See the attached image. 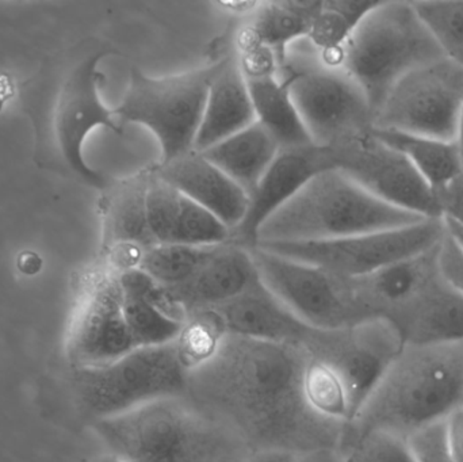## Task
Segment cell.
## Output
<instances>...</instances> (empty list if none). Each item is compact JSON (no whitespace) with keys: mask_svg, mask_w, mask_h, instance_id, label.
Listing matches in <instances>:
<instances>
[{"mask_svg":"<svg viewBox=\"0 0 463 462\" xmlns=\"http://www.w3.org/2000/svg\"><path fill=\"white\" fill-rule=\"evenodd\" d=\"M434 423L408 437L407 442L418 462H456L449 444L448 422Z\"/></svg>","mask_w":463,"mask_h":462,"instance_id":"d590c367","label":"cell"},{"mask_svg":"<svg viewBox=\"0 0 463 462\" xmlns=\"http://www.w3.org/2000/svg\"><path fill=\"white\" fill-rule=\"evenodd\" d=\"M404 346L393 323L369 319L337 330L317 328L302 349L310 360L326 363L340 377L353 420Z\"/></svg>","mask_w":463,"mask_h":462,"instance_id":"7c38bea8","label":"cell"},{"mask_svg":"<svg viewBox=\"0 0 463 462\" xmlns=\"http://www.w3.org/2000/svg\"><path fill=\"white\" fill-rule=\"evenodd\" d=\"M255 121V111L239 56L222 57L217 61L216 73L209 86L195 138V151H205Z\"/></svg>","mask_w":463,"mask_h":462,"instance_id":"cb8c5ba5","label":"cell"},{"mask_svg":"<svg viewBox=\"0 0 463 462\" xmlns=\"http://www.w3.org/2000/svg\"><path fill=\"white\" fill-rule=\"evenodd\" d=\"M307 363L302 347L227 335L211 361L187 373L184 396L252 453L339 450L345 423L320 417L307 403Z\"/></svg>","mask_w":463,"mask_h":462,"instance_id":"6da1fadb","label":"cell"},{"mask_svg":"<svg viewBox=\"0 0 463 462\" xmlns=\"http://www.w3.org/2000/svg\"><path fill=\"white\" fill-rule=\"evenodd\" d=\"M109 452L127 462H248L252 450L186 396L162 399L92 423Z\"/></svg>","mask_w":463,"mask_h":462,"instance_id":"277c9868","label":"cell"},{"mask_svg":"<svg viewBox=\"0 0 463 462\" xmlns=\"http://www.w3.org/2000/svg\"><path fill=\"white\" fill-rule=\"evenodd\" d=\"M148 227L157 244L213 246L231 241V231L203 206L149 167L146 194Z\"/></svg>","mask_w":463,"mask_h":462,"instance_id":"ac0fdd59","label":"cell"},{"mask_svg":"<svg viewBox=\"0 0 463 462\" xmlns=\"http://www.w3.org/2000/svg\"><path fill=\"white\" fill-rule=\"evenodd\" d=\"M294 456L282 452H256L248 462H291Z\"/></svg>","mask_w":463,"mask_h":462,"instance_id":"b9f144b4","label":"cell"},{"mask_svg":"<svg viewBox=\"0 0 463 462\" xmlns=\"http://www.w3.org/2000/svg\"><path fill=\"white\" fill-rule=\"evenodd\" d=\"M149 168L109 184L100 200L102 252L111 270L137 269L141 258L156 246L146 219V184Z\"/></svg>","mask_w":463,"mask_h":462,"instance_id":"e0dca14e","label":"cell"},{"mask_svg":"<svg viewBox=\"0 0 463 462\" xmlns=\"http://www.w3.org/2000/svg\"><path fill=\"white\" fill-rule=\"evenodd\" d=\"M239 60L256 122L280 148L313 144L294 105L288 80L279 75L274 57L260 49H247L240 51Z\"/></svg>","mask_w":463,"mask_h":462,"instance_id":"d6986e66","label":"cell"},{"mask_svg":"<svg viewBox=\"0 0 463 462\" xmlns=\"http://www.w3.org/2000/svg\"><path fill=\"white\" fill-rule=\"evenodd\" d=\"M118 279L125 320L135 347L160 346L175 341L184 322L168 316L149 303L135 288L125 284L119 276Z\"/></svg>","mask_w":463,"mask_h":462,"instance_id":"4dcf8cb0","label":"cell"},{"mask_svg":"<svg viewBox=\"0 0 463 462\" xmlns=\"http://www.w3.org/2000/svg\"><path fill=\"white\" fill-rule=\"evenodd\" d=\"M412 5L443 54L463 65V0H418Z\"/></svg>","mask_w":463,"mask_h":462,"instance_id":"836d02e7","label":"cell"},{"mask_svg":"<svg viewBox=\"0 0 463 462\" xmlns=\"http://www.w3.org/2000/svg\"><path fill=\"white\" fill-rule=\"evenodd\" d=\"M106 54L84 48L52 54L19 86V103L34 133L35 165L102 192L108 179L87 165L83 144L97 127L124 132L114 108H106L98 92V64Z\"/></svg>","mask_w":463,"mask_h":462,"instance_id":"7a4b0ae2","label":"cell"},{"mask_svg":"<svg viewBox=\"0 0 463 462\" xmlns=\"http://www.w3.org/2000/svg\"><path fill=\"white\" fill-rule=\"evenodd\" d=\"M258 278L250 250L227 241L192 277L168 292L184 315L216 308L241 295Z\"/></svg>","mask_w":463,"mask_h":462,"instance_id":"603a6c76","label":"cell"},{"mask_svg":"<svg viewBox=\"0 0 463 462\" xmlns=\"http://www.w3.org/2000/svg\"><path fill=\"white\" fill-rule=\"evenodd\" d=\"M225 336L224 325L212 309L187 316L181 333L174 341L187 373L211 361Z\"/></svg>","mask_w":463,"mask_h":462,"instance_id":"1f68e13d","label":"cell"},{"mask_svg":"<svg viewBox=\"0 0 463 462\" xmlns=\"http://www.w3.org/2000/svg\"><path fill=\"white\" fill-rule=\"evenodd\" d=\"M377 3L373 0H318L307 40L315 46L321 61L337 67L348 38Z\"/></svg>","mask_w":463,"mask_h":462,"instance_id":"f1b7e54d","label":"cell"},{"mask_svg":"<svg viewBox=\"0 0 463 462\" xmlns=\"http://www.w3.org/2000/svg\"><path fill=\"white\" fill-rule=\"evenodd\" d=\"M219 246L156 244L143 255L137 269L171 289L192 278L211 259Z\"/></svg>","mask_w":463,"mask_h":462,"instance_id":"f546056e","label":"cell"},{"mask_svg":"<svg viewBox=\"0 0 463 462\" xmlns=\"http://www.w3.org/2000/svg\"><path fill=\"white\" fill-rule=\"evenodd\" d=\"M318 0L259 3L239 38L240 51L260 49L274 57L279 75L288 61V48L307 40Z\"/></svg>","mask_w":463,"mask_h":462,"instance_id":"d4e9b609","label":"cell"},{"mask_svg":"<svg viewBox=\"0 0 463 462\" xmlns=\"http://www.w3.org/2000/svg\"><path fill=\"white\" fill-rule=\"evenodd\" d=\"M222 320L227 335L271 344L304 346L317 328L294 315L258 278L233 300L212 309Z\"/></svg>","mask_w":463,"mask_h":462,"instance_id":"ffe728a7","label":"cell"},{"mask_svg":"<svg viewBox=\"0 0 463 462\" xmlns=\"http://www.w3.org/2000/svg\"><path fill=\"white\" fill-rule=\"evenodd\" d=\"M342 456L345 462H418L407 439L383 431L367 434Z\"/></svg>","mask_w":463,"mask_h":462,"instance_id":"e575fe53","label":"cell"},{"mask_svg":"<svg viewBox=\"0 0 463 462\" xmlns=\"http://www.w3.org/2000/svg\"><path fill=\"white\" fill-rule=\"evenodd\" d=\"M216 70L217 61L155 78L133 68L127 92L114 113L122 127L141 125L155 136L160 146L159 163L184 156L195 151V138Z\"/></svg>","mask_w":463,"mask_h":462,"instance_id":"52a82bcc","label":"cell"},{"mask_svg":"<svg viewBox=\"0 0 463 462\" xmlns=\"http://www.w3.org/2000/svg\"><path fill=\"white\" fill-rule=\"evenodd\" d=\"M291 462H345V458L337 449H318L294 456Z\"/></svg>","mask_w":463,"mask_h":462,"instance_id":"ab89813d","label":"cell"},{"mask_svg":"<svg viewBox=\"0 0 463 462\" xmlns=\"http://www.w3.org/2000/svg\"><path fill=\"white\" fill-rule=\"evenodd\" d=\"M16 266H18V270L21 273L26 274V276H34L43 268V259L35 252L24 251L19 254Z\"/></svg>","mask_w":463,"mask_h":462,"instance_id":"60d3db41","label":"cell"},{"mask_svg":"<svg viewBox=\"0 0 463 462\" xmlns=\"http://www.w3.org/2000/svg\"><path fill=\"white\" fill-rule=\"evenodd\" d=\"M155 168L165 182L213 214L231 233L244 219L248 195L201 152L157 163Z\"/></svg>","mask_w":463,"mask_h":462,"instance_id":"7402d4cb","label":"cell"},{"mask_svg":"<svg viewBox=\"0 0 463 462\" xmlns=\"http://www.w3.org/2000/svg\"><path fill=\"white\" fill-rule=\"evenodd\" d=\"M279 149L277 140L255 121L201 154L250 197Z\"/></svg>","mask_w":463,"mask_h":462,"instance_id":"4316f807","label":"cell"},{"mask_svg":"<svg viewBox=\"0 0 463 462\" xmlns=\"http://www.w3.org/2000/svg\"><path fill=\"white\" fill-rule=\"evenodd\" d=\"M437 263L442 278L463 296V252L448 233L438 246Z\"/></svg>","mask_w":463,"mask_h":462,"instance_id":"8d00e7d4","label":"cell"},{"mask_svg":"<svg viewBox=\"0 0 463 462\" xmlns=\"http://www.w3.org/2000/svg\"><path fill=\"white\" fill-rule=\"evenodd\" d=\"M334 152L336 168L381 200L426 219H439L434 190L402 152L378 140L373 129Z\"/></svg>","mask_w":463,"mask_h":462,"instance_id":"5bb4252c","label":"cell"},{"mask_svg":"<svg viewBox=\"0 0 463 462\" xmlns=\"http://www.w3.org/2000/svg\"><path fill=\"white\" fill-rule=\"evenodd\" d=\"M449 444L456 462H463V407L448 418Z\"/></svg>","mask_w":463,"mask_h":462,"instance_id":"f35d334b","label":"cell"},{"mask_svg":"<svg viewBox=\"0 0 463 462\" xmlns=\"http://www.w3.org/2000/svg\"><path fill=\"white\" fill-rule=\"evenodd\" d=\"M373 135L402 152L434 192L463 174L461 152L456 141L438 140L380 127H373Z\"/></svg>","mask_w":463,"mask_h":462,"instance_id":"83f0119b","label":"cell"},{"mask_svg":"<svg viewBox=\"0 0 463 462\" xmlns=\"http://www.w3.org/2000/svg\"><path fill=\"white\" fill-rule=\"evenodd\" d=\"M442 220L446 233L453 239L454 243H456L463 252V225L453 222V220L446 219V217H442Z\"/></svg>","mask_w":463,"mask_h":462,"instance_id":"7bdbcfd3","label":"cell"},{"mask_svg":"<svg viewBox=\"0 0 463 462\" xmlns=\"http://www.w3.org/2000/svg\"><path fill=\"white\" fill-rule=\"evenodd\" d=\"M457 146H458L459 152H461L462 163H463V106L461 111V117H459L458 133H457L456 138Z\"/></svg>","mask_w":463,"mask_h":462,"instance_id":"bcb514c9","label":"cell"},{"mask_svg":"<svg viewBox=\"0 0 463 462\" xmlns=\"http://www.w3.org/2000/svg\"><path fill=\"white\" fill-rule=\"evenodd\" d=\"M437 251L438 247L369 276L350 278L362 319H385L396 325L439 274Z\"/></svg>","mask_w":463,"mask_h":462,"instance_id":"44dd1931","label":"cell"},{"mask_svg":"<svg viewBox=\"0 0 463 462\" xmlns=\"http://www.w3.org/2000/svg\"><path fill=\"white\" fill-rule=\"evenodd\" d=\"M463 106V65L440 57L411 71L386 97L374 127L456 141Z\"/></svg>","mask_w":463,"mask_h":462,"instance_id":"8fae6325","label":"cell"},{"mask_svg":"<svg viewBox=\"0 0 463 462\" xmlns=\"http://www.w3.org/2000/svg\"><path fill=\"white\" fill-rule=\"evenodd\" d=\"M304 395L310 409L335 422L350 420V404L340 377L326 363L310 360L304 373Z\"/></svg>","mask_w":463,"mask_h":462,"instance_id":"d6a6232c","label":"cell"},{"mask_svg":"<svg viewBox=\"0 0 463 462\" xmlns=\"http://www.w3.org/2000/svg\"><path fill=\"white\" fill-rule=\"evenodd\" d=\"M440 217L463 225V174L442 189L435 190Z\"/></svg>","mask_w":463,"mask_h":462,"instance_id":"74e56055","label":"cell"},{"mask_svg":"<svg viewBox=\"0 0 463 462\" xmlns=\"http://www.w3.org/2000/svg\"><path fill=\"white\" fill-rule=\"evenodd\" d=\"M462 407L463 341L405 344L358 414L345 423L339 452L375 431L407 439Z\"/></svg>","mask_w":463,"mask_h":462,"instance_id":"3957f363","label":"cell"},{"mask_svg":"<svg viewBox=\"0 0 463 462\" xmlns=\"http://www.w3.org/2000/svg\"><path fill=\"white\" fill-rule=\"evenodd\" d=\"M445 233L439 217L353 238L291 243L263 241L255 247L317 266L345 278H359L432 251L439 246Z\"/></svg>","mask_w":463,"mask_h":462,"instance_id":"30bf717a","label":"cell"},{"mask_svg":"<svg viewBox=\"0 0 463 462\" xmlns=\"http://www.w3.org/2000/svg\"><path fill=\"white\" fill-rule=\"evenodd\" d=\"M87 462H127L125 460H122L121 457H118V456L113 455V453H105V455H99L95 456V457H92L91 460H89Z\"/></svg>","mask_w":463,"mask_h":462,"instance_id":"f6af8a7d","label":"cell"},{"mask_svg":"<svg viewBox=\"0 0 463 462\" xmlns=\"http://www.w3.org/2000/svg\"><path fill=\"white\" fill-rule=\"evenodd\" d=\"M186 384L187 371L174 342L136 347L113 363L73 371L76 401L94 422L184 395Z\"/></svg>","mask_w":463,"mask_h":462,"instance_id":"ba28073f","label":"cell"},{"mask_svg":"<svg viewBox=\"0 0 463 462\" xmlns=\"http://www.w3.org/2000/svg\"><path fill=\"white\" fill-rule=\"evenodd\" d=\"M424 220L381 200L339 168H332L310 179L264 222L258 243L335 240L397 230Z\"/></svg>","mask_w":463,"mask_h":462,"instance_id":"5b68a950","label":"cell"},{"mask_svg":"<svg viewBox=\"0 0 463 462\" xmlns=\"http://www.w3.org/2000/svg\"><path fill=\"white\" fill-rule=\"evenodd\" d=\"M405 344L463 341V296L440 273L397 322Z\"/></svg>","mask_w":463,"mask_h":462,"instance_id":"484cf974","label":"cell"},{"mask_svg":"<svg viewBox=\"0 0 463 462\" xmlns=\"http://www.w3.org/2000/svg\"><path fill=\"white\" fill-rule=\"evenodd\" d=\"M248 250L261 282L307 325L337 330L364 322L350 278L260 247Z\"/></svg>","mask_w":463,"mask_h":462,"instance_id":"4fadbf2b","label":"cell"},{"mask_svg":"<svg viewBox=\"0 0 463 462\" xmlns=\"http://www.w3.org/2000/svg\"><path fill=\"white\" fill-rule=\"evenodd\" d=\"M336 168L334 149L315 144L280 148L252 194L242 222L232 231L231 241L252 249L264 222L288 203L310 179Z\"/></svg>","mask_w":463,"mask_h":462,"instance_id":"2e32d148","label":"cell"},{"mask_svg":"<svg viewBox=\"0 0 463 462\" xmlns=\"http://www.w3.org/2000/svg\"><path fill=\"white\" fill-rule=\"evenodd\" d=\"M446 57L412 2H378L359 22L340 53L342 68L378 113L394 86L411 71Z\"/></svg>","mask_w":463,"mask_h":462,"instance_id":"8992f818","label":"cell"},{"mask_svg":"<svg viewBox=\"0 0 463 462\" xmlns=\"http://www.w3.org/2000/svg\"><path fill=\"white\" fill-rule=\"evenodd\" d=\"M14 95V87L11 83L10 76L0 75V111H2L3 105L5 100L10 99Z\"/></svg>","mask_w":463,"mask_h":462,"instance_id":"ee69618b","label":"cell"},{"mask_svg":"<svg viewBox=\"0 0 463 462\" xmlns=\"http://www.w3.org/2000/svg\"><path fill=\"white\" fill-rule=\"evenodd\" d=\"M133 349L118 273L110 269L87 282L79 298L68 330V360L73 368H91L113 363Z\"/></svg>","mask_w":463,"mask_h":462,"instance_id":"9a60e30c","label":"cell"},{"mask_svg":"<svg viewBox=\"0 0 463 462\" xmlns=\"http://www.w3.org/2000/svg\"><path fill=\"white\" fill-rule=\"evenodd\" d=\"M288 79L294 105L310 141L339 148L374 127V114L358 84L340 67L318 61L297 65L288 59Z\"/></svg>","mask_w":463,"mask_h":462,"instance_id":"9c48e42d","label":"cell"}]
</instances>
